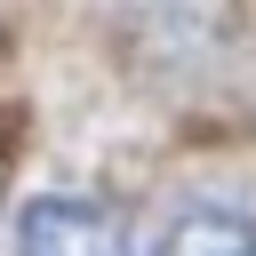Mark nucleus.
<instances>
[{"label":"nucleus","mask_w":256,"mask_h":256,"mask_svg":"<svg viewBox=\"0 0 256 256\" xmlns=\"http://www.w3.org/2000/svg\"><path fill=\"white\" fill-rule=\"evenodd\" d=\"M16 256H144L128 216L96 192H32L16 216Z\"/></svg>","instance_id":"f257e3e1"},{"label":"nucleus","mask_w":256,"mask_h":256,"mask_svg":"<svg viewBox=\"0 0 256 256\" xmlns=\"http://www.w3.org/2000/svg\"><path fill=\"white\" fill-rule=\"evenodd\" d=\"M152 256H256V208H240V200H184Z\"/></svg>","instance_id":"f03ea898"}]
</instances>
